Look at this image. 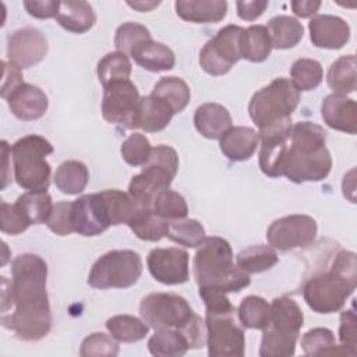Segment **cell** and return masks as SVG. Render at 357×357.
I'll use <instances>...</instances> for the list:
<instances>
[{
    "label": "cell",
    "instance_id": "cell-1",
    "mask_svg": "<svg viewBox=\"0 0 357 357\" xmlns=\"http://www.w3.org/2000/svg\"><path fill=\"white\" fill-rule=\"evenodd\" d=\"M332 169V158L326 148V131L311 121L291 126L282 176L293 183L321 181Z\"/></svg>",
    "mask_w": 357,
    "mask_h": 357
},
{
    "label": "cell",
    "instance_id": "cell-2",
    "mask_svg": "<svg viewBox=\"0 0 357 357\" xmlns=\"http://www.w3.org/2000/svg\"><path fill=\"white\" fill-rule=\"evenodd\" d=\"M357 284V261L353 251L335 254L328 271L312 275L303 286V297L318 314L339 311Z\"/></svg>",
    "mask_w": 357,
    "mask_h": 357
},
{
    "label": "cell",
    "instance_id": "cell-3",
    "mask_svg": "<svg viewBox=\"0 0 357 357\" xmlns=\"http://www.w3.org/2000/svg\"><path fill=\"white\" fill-rule=\"evenodd\" d=\"M139 314L155 331H178L185 337L190 349H199L206 343L205 321L192 311L184 297L176 293H151L145 296L139 303Z\"/></svg>",
    "mask_w": 357,
    "mask_h": 357
},
{
    "label": "cell",
    "instance_id": "cell-4",
    "mask_svg": "<svg viewBox=\"0 0 357 357\" xmlns=\"http://www.w3.org/2000/svg\"><path fill=\"white\" fill-rule=\"evenodd\" d=\"M194 278L198 287L225 293L240 291L251 282L250 275L234 265L233 251L222 237H205L194 255Z\"/></svg>",
    "mask_w": 357,
    "mask_h": 357
},
{
    "label": "cell",
    "instance_id": "cell-5",
    "mask_svg": "<svg viewBox=\"0 0 357 357\" xmlns=\"http://www.w3.org/2000/svg\"><path fill=\"white\" fill-rule=\"evenodd\" d=\"M11 275L10 293L14 310L50 308L46 291L47 265L39 255L20 254L15 257Z\"/></svg>",
    "mask_w": 357,
    "mask_h": 357
},
{
    "label": "cell",
    "instance_id": "cell-6",
    "mask_svg": "<svg viewBox=\"0 0 357 357\" xmlns=\"http://www.w3.org/2000/svg\"><path fill=\"white\" fill-rule=\"evenodd\" d=\"M53 152V145L36 134L17 139L11 146L14 177L24 190H47L52 167L46 156Z\"/></svg>",
    "mask_w": 357,
    "mask_h": 357
},
{
    "label": "cell",
    "instance_id": "cell-7",
    "mask_svg": "<svg viewBox=\"0 0 357 357\" xmlns=\"http://www.w3.org/2000/svg\"><path fill=\"white\" fill-rule=\"evenodd\" d=\"M300 102V92L289 78H275L269 85L257 91L248 105L254 124L261 130L276 121L291 117Z\"/></svg>",
    "mask_w": 357,
    "mask_h": 357
},
{
    "label": "cell",
    "instance_id": "cell-8",
    "mask_svg": "<svg viewBox=\"0 0 357 357\" xmlns=\"http://www.w3.org/2000/svg\"><path fill=\"white\" fill-rule=\"evenodd\" d=\"M142 273V259L131 250H113L99 257L88 275V284L95 289H127Z\"/></svg>",
    "mask_w": 357,
    "mask_h": 357
},
{
    "label": "cell",
    "instance_id": "cell-9",
    "mask_svg": "<svg viewBox=\"0 0 357 357\" xmlns=\"http://www.w3.org/2000/svg\"><path fill=\"white\" fill-rule=\"evenodd\" d=\"M244 28L238 25H226L209 39L199 52V64L209 75H223L243 59L241 39Z\"/></svg>",
    "mask_w": 357,
    "mask_h": 357
},
{
    "label": "cell",
    "instance_id": "cell-10",
    "mask_svg": "<svg viewBox=\"0 0 357 357\" xmlns=\"http://www.w3.org/2000/svg\"><path fill=\"white\" fill-rule=\"evenodd\" d=\"M206 346L211 357H241L245 350L243 326L236 312L206 314Z\"/></svg>",
    "mask_w": 357,
    "mask_h": 357
},
{
    "label": "cell",
    "instance_id": "cell-11",
    "mask_svg": "<svg viewBox=\"0 0 357 357\" xmlns=\"http://www.w3.org/2000/svg\"><path fill=\"white\" fill-rule=\"evenodd\" d=\"M139 102V92L130 79L112 82L103 88L102 116L110 124L137 128Z\"/></svg>",
    "mask_w": 357,
    "mask_h": 357
},
{
    "label": "cell",
    "instance_id": "cell-12",
    "mask_svg": "<svg viewBox=\"0 0 357 357\" xmlns=\"http://www.w3.org/2000/svg\"><path fill=\"white\" fill-rule=\"evenodd\" d=\"M318 225L308 215H289L276 219L266 230V240L272 248L289 251L303 248L314 243Z\"/></svg>",
    "mask_w": 357,
    "mask_h": 357
},
{
    "label": "cell",
    "instance_id": "cell-13",
    "mask_svg": "<svg viewBox=\"0 0 357 357\" xmlns=\"http://www.w3.org/2000/svg\"><path fill=\"white\" fill-rule=\"evenodd\" d=\"M291 117L259 130V167L269 177H280L287 149Z\"/></svg>",
    "mask_w": 357,
    "mask_h": 357
},
{
    "label": "cell",
    "instance_id": "cell-14",
    "mask_svg": "<svg viewBox=\"0 0 357 357\" xmlns=\"http://www.w3.org/2000/svg\"><path fill=\"white\" fill-rule=\"evenodd\" d=\"M146 265L152 278L163 284H181L188 280V254L181 248H153L148 254Z\"/></svg>",
    "mask_w": 357,
    "mask_h": 357
},
{
    "label": "cell",
    "instance_id": "cell-15",
    "mask_svg": "<svg viewBox=\"0 0 357 357\" xmlns=\"http://www.w3.org/2000/svg\"><path fill=\"white\" fill-rule=\"evenodd\" d=\"M47 39L36 28L26 26L17 29L8 36L7 57L18 68H28L45 59Z\"/></svg>",
    "mask_w": 357,
    "mask_h": 357
},
{
    "label": "cell",
    "instance_id": "cell-16",
    "mask_svg": "<svg viewBox=\"0 0 357 357\" xmlns=\"http://www.w3.org/2000/svg\"><path fill=\"white\" fill-rule=\"evenodd\" d=\"M71 225L74 231L86 237L99 236L112 226L98 192L82 195L71 202Z\"/></svg>",
    "mask_w": 357,
    "mask_h": 357
},
{
    "label": "cell",
    "instance_id": "cell-17",
    "mask_svg": "<svg viewBox=\"0 0 357 357\" xmlns=\"http://www.w3.org/2000/svg\"><path fill=\"white\" fill-rule=\"evenodd\" d=\"M308 29L312 45L322 49H340L350 39L349 24L337 15H315L308 22Z\"/></svg>",
    "mask_w": 357,
    "mask_h": 357
},
{
    "label": "cell",
    "instance_id": "cell-18",
    "mask_svg": "<svg viewBox=\"0 0 357 357\" xmlns=\"http://www.w3.org/2000/svg\"><path fill=\"white\" fill-rule=\"evenodd\" d=\"M10 112L20 120L32 121L40 119L49 106L46 93L36 85L22 82L7 98Z\"/></svg>",
    "mask_w": 357,
    "mask_h": 357
},
{
    "label": "cell",
    "instance_id": "cell-19",
    "mask_svg": "<svg viewBox=\"0 0 357 357\" xmlns=\"http://www.w3.org/2000/svg\"><path fill=\"white\" fill-rule=\"evenodd\" d=\"M321 116L326 126L347 134L357 131V105L343 93L328 95L321 105Z\"/></svg>",
    "mask_w": 357,
    "mask_h": 357
},
{
    "label": "cell",
    "instance_id": "cell-20",
    "mask_svg": "<svg viewBox=\"0 0 357 357\" xmlns=\"http://www.w3.org/2000/svg\"><path fill=\"white\" fill-rule=\"evenodd\" d=\"M178 172V155L167 145H156L152 148L148 160L142 165L141 174L158 185L160 190L170 187Z\"/></svg>",
    "mask_w": 357,
    "mask_h": 357
},
{
    "label": "cell",
    "instance_id": "cell-21",
    "mask_svg": "<svg viewBox=\"0 0 357 357\" xmlns=\"http://www.w3.org/2000/svg\"><path fill=\"white\" fill-rule=\"evenodd\" d=\"M304 325V315L300 305L290 297H276L271 303V318L265 329L287 337H298Z\"/></svg>",
    "mask_w": 357,
    "mask_h": 357
},
{
    "label": "cell",
    "instance_id": "cell-22",
    "mask_svg": "<svg viewBox=\"0 0 357 357\" xmlns=\"http://www.w3.org/2000/svg\"><path fill=\"white\" fill-rule=\"evenodd\" d=\"M259 144V134L245 126L230 127L220 138L219 146L223 155L233 162L248 160Z\"/></svg>",
    "mask_w": 357,
    "mask_h": 357
},
{
    "label": "cell",
    "instance_id": "cell-23",
    "mask_svg": "<svg viewBox=\"0 0 357 357\" xmlns=\"http://www.w3.org/2000/svg\"><path fill=\"white\" fill-rule=\"evenodd\" d=\"M231 123L229 110L213 102L198 106L194 114L197 131L208 139H219L231 127Z\"/></svg>",
    "mask_w": 357,
    "mask_h": 357
},
{
    "label": "cell",
    "instance_id": "cell-24",
    "mask_svg": "<svg viewBox=\"0 0 357 357\" xmlns=\"http://www.w3.org/2000/svg\"><path fill=\"white\" fill-rule=\"evenodd\" d=\"M174 8L181 20L194 24L219 22L227 14L225 0H178Z\"/></svg>",
    "mask_w": 357,
    "mask_h": 357
},
{
    "label": "cell",
    "instance_id": "cell-25",
    "mask_svg": "<svg viewBox=\"0 0 357 357\" xmlns=\"http://www.w3.org/2000/svg\"><path fill=\"white\" fill-rule=\"evenodd\" d=\"M56 21L68 32L84 33L95 25L96 15L89 3L66 0L60 1Z\"/></svg>",
    "mask_w": 357,
    "mask_h": 357
},
{
    "label": "cell",
    "instance_id": "cell-26",
    "mask_svg": "<svg viewBox=\"0 0 357 357\" xmlns=\"http://www.w3.org/2000/svg\"><path fill=\"white\" fill-rule=\"evenodd\" d=\"M130 56L134 61L148 71H167L176 64V56L170 47L160 42L146 40L135 47Z\"/></svg>",
    "mask_w": 357,
    "mask_h": 357
},
{
    "label": "cell",
    "instance_id": "cell-27",
    "mask_svg": "<svg viewBox=\"0 0 357 357\" xmlns=\"http://www.w3.org/2000/svg\"><path fill=\"white\" fill-rule=\"evenodd\" d=\"M173 116V110L163 100L153 95L142 96L139 102L137 128H141L145 132L162 131L167 127Z\"/></svg>",
    "mask_w": 357,
    "mask_h": 357
},
{
    "label": "cell",
    "instance_id": "cell-28",
    "mask_svg": "<svg viewBox=\"0 0 357 357\" xmlns=\"http://www.w3.org/2000/svg\"><path fill=\"white\" fill-rule=\"evenodd\" d=\"M103 204L109 223L113 226L127 225L134 219L137 212L142 208L135 204V201L120 190H105L98 192Z\"/></svg>",
    "mask_w": 357,
    "mask_h": 357
},
{
    "label": "cell",
    "instance_id": "cell-29",
    "mask_svg": "<svg viewBox=\"0 0 357 357\" xmlns=\"http://www.w3.org/2000/svg\"><path fill=\"white\" fill-rule=\"evenodd\" d=\"M272 49L294 47L304 36L303 24L290 15H276L266 25Z\"/></svg>",
    "mask_w": 357,
    "mask_h": 357
},
{
    "label": "cell",
    "instance_id": "cell-30",
    "mask_svg": "<svg viewBox=\"0 0 357 357\" xmlns=\"http://www.w3.org/2000/svg\"><path fill=\"white\" fill-rule=\"evenodd\" d=\"M53 180L61 192L77 195L85 190L89 180V172L79 160H66L56 169Z\"/></svg>",
    "mask_w": 357,
    "mask_h": 357
},
{
    "label": "cell",
    "instance_id": "cell-31",
    "mask_svg": "<svg viewBox=\"0 0 357 357\" xmlns=\"http://www.w3.org/2000/svg\"><path fill=\"white\" fill-rule=\"evenodd\" d=\"M151 95L167 103L174 114L183 112L187 107L191 98V92L187 82L178 77L160 78L155 84Z\"/></svg>",
    "mask_w": 357,
    "mask_h": 357
},
{
    "label": "cell",
    "instance_id": "cell-32",
    "mask_svg": "<svg viewBox=\"0 0 357 357\" xmlns=\"http://www.w3.org/2000/svg\"><path fill=\"white\" fill-rule=\"evenodd\" d=\"M15 205L31 225L46 223L53 209L52 197L46 190H28L17 198Z\"/></svg>",
    "mask_w": 357,
    "mask_h": 357
},
{
    "label": "cell",
    "instance_id": "cell-33",
    "mask_svg": "<svg viewBox=\"0 0 357 357\" xmlns=\"http://www.w3.org/2000/svg\"><path fill=\"white\" fill-rule=\"evenodd\" d=\"M272 52V43L266 26L251 25L244 29L241 39V56L243 59L261 63L265 61Z\"/></svg>",
    "mask_w": 357,
    "mask_h": 357
},
{
    "label": "cell",
    "instance_id": "cell-34",
    "mask_svg": "<svg viewBox=\"0 0 357 357\" xmlns=\"http://www.w3.org/2000/svg\"><path fill=\"white\" fill-rule=\"evenodd\" d=\"M326 81L335 93H351L356 89V57L354 54L342 56L335 60L328 71Z\"/></svg>",
    "mask_w": 357,
    "mask_h": 357
},
{
    "label": "cell",
    "instance_id": "cell-35",
    "mask_svg": "<svg viewBox=\"0 0 357 357\" xmlns=\"http://www.w3.org/2000/svg\"><path fill=\"white\" fill-rule=\"evenodd\" d=\"M148 350L156 357H180L190 347L185 337L176 329H159L148 340Z\"/></svg>",
    "mask_w": 357,
    "mask_h": 357
},
{
    "label": "cell",
    "instance_id": "cell-36",
    "mask_svg": "<svg viewBox=\"0 0 357 357\" xmlns=\"http://www.w3.org/2000/svg\"><path fill=\"white\" fill-rule=\"evenodd\" d=\"M279 258L271 245H251L241 250L236 257V264L245 273H259L271 269L278 264Z\"/></svg>",
    "mask_w": 357,
    "mask_h": 357
},
{
    "label": "cell",
    "instance_id": "cell-37",
    "mask_svg": "<svg viewBox=\"0 0 357 357\" xmlns=\"http://www.w3.org/2000/svg\"><path fill=\"white\" fill-rule=\"evenodd\" d=\"M238 321L243 328L264 331L271 318V304L262 297L247 296L237 308Z\"/></svg>",
    "mask_w": 357,
    "mask_h": 357
},
{
    "label": "cell",
    "instance_id": "cell-38",
    "mask_svg": "<svg viewBox=\"0 0 357 357\" xmlns=\"http://www.w3.org/2000/svg\"><path fill=\"white\" fill-rule=\"evenodd\" d=\"M106 329L117 342L132 343L148 335L149 325L132 315H114L106 321Z\"/></svg>",
    "mask_w": 357,
    "mask_h": 357
},
{
    "label": "cell",
    "instance_id": "cell-39",
    "mask_svg": "<svg viewBox=\"0 0 357 357\" xmlns=\"http://www.w3.org/2000/svg\"><path fill=\"white\" fill-rule=\"evenodd\" d=\"M165 236L180 245L195 248L205 240V229L197 219L167 220Z\"/></svg>",
    "mask_w": 357,
    "mask_h": 357
},
{
    "label": "cell",
    "instance_id": "cell-40",
    "mask_svg": "<svg viewBox=\"0 0 357 357\" xmlns=\"http://www.w3.org/2000/svg\"><path fill=\"white\" fill-rule=\"evenodd\" d=\"M96 74L103 88L112 82L128 79L131 74V63L128 56L119 50L107 53L99 60Z\"/></svg>",
    "mask_w": 357,
    "mask_h": 357
},
{
    "label": "cell",
    "instance_id": "cell-41",
    "mask_svg": "<svg viewBox=\"0 0 357 357\" xmlns=\"http://www.w3.org/2000/svg\"><path fill=\"white\" fill-rule=\"evenodd\" d=\"M167 220L159 218L152 208H141L128 227L134 234L145 241H159L165 236Z\"/></svg>",
    "mask_w": 357,
    "mask_h": 357
},
{
    "label": "cell",
    "instance_id": "cell-42",
    "mask_svg": "<svg viewBox=\"0 0 357 357\" xmlns=\"http://www.w3.org/2000/svg\"><path fill=\"white\" fill-rule=\"evenodd\" d=\"M291 82L297 91L315 89L324 78V70L319 61L314 59H298L290 68Z\"/></svg>",
    "mask_w": 357,
    "mask_h": 357
},
{
    "label": "cell",
    "instance_id": "cell-43",
    "mask_svg": "<svg viewBox=\"0 0 357 357\" xmlns=\"http://www.w3.org/2000/svg\"><path fill=\"white\" fill-rule=\"evenodd\" d=\"M152 211L165 220H177L184 219L188 215V206L184 197L170 188L160 191L153 202Z\"/></svg>",
    "mask_w": 357,
    "mask_h": 357
},
{
    "label": "cell",
    "instance_id": "cell-44",
    "mask_svg": "<svg viewBox=\"0 0 357 357\" xmlns=\"http://www.w3.org/2000/svg\"><path fill=\"white\" fill-rule=\"evenodd\" d=\"M301 349L305 354H343L333 332L328 328H314L305 332L301 337Z\"/></svg>",
    "mask_w": 357,
    "mask_h": 357
},
{
    "label": "cell",
    "instance_id": "cell-45",
    "mask_svg": "<svg viewBox=\"0 0 357 357\" xmlns=\"http://www.w3.org/2000/svg\"><path fill=\"white\" fill-rule=\"evenodd\" d=\"M151 39L152 36L146 26L138 22H124L116 31L114 45L119 52L130 54L141 43Z\"/></svg>",
    "mask_w": 357,
    "mask_h": 357
},
{
    "label": "cell",
    "instance_id": "cell-46",
    "mask_svg": "<svg viewBox=\"0 0 357 357\" xmlns=\"http://www.w3.org/2000/svg\"><path fill=\"white\" fill-rule=\"evenodd\" d=\"M296 342L297 339L294 337L282 336L269 329H264L261 346H259V356L261 357L293 356L296 351Z\"/></svg>",
    "mask_w": 357,
    "mask_h": 357
},
{
    "label": "cell",
    "instance_id": "cell-47",
    "mask_svg": "<svg viewBox=\"0 0 357 357\" xmlns=\"http://www.w3.org/2000/svg\"><path fill=\"white\" fill-rule=\"evenodd\" d=\"M151 151L149 139L139 132H134L127 137L120 148L124 162L130 166H142L148 160Z\"/></svg>",
    "mask_w": 357,
    "mask_h": 357
},
{
    "label": "cell",
    "instance_id": "cell-48",
    "mask_svg": "<svg viewBox=\"0 0 357 357\" xmlns=\"http://www.w3.org/2000/svg\"><path fill=\"white\" fill-rule=\"evenodd\" d=\"M119 344L113 336L96 332L85 337L81 343L79 356H117Z\"/></svg>",
    "mask_w": 357,
    "mask_h": 357
},
{
    "label": "cell",
    "instance_id": "cell-49",
    "mask_svg": "<svg viewBox=\"0 0 357 357\" xmlns=\"http://www.w3.org/2000/svg\"><path fill=\"white\" fill-rule=\"evenodd\" d=\"M31 223L26 220L24 213L15 204L1 202L0 206V229L6 234H20L25 231Z\"/></svg>",
    "mask_w": 357,
    "mask_h": 357
},
{
    "label": "cell",
    "instance_id": "cell-50",
    "mask_svg": "<svg viewBox=\"0 0 357 357\" xmlns=\"http://www.w3.org/2000/svg\"><path fill=\"white\" fill-rule=\"evenodd\" d=\"M357 319L354 310H346L340 314L339 325V339L340 349L346 356H356V333H357Z\"/></svg>",
    "mask_w": 357,
    "mask_h": 357
},
{
    "label": "cell",
    "instance_id": "cell-51",
    "mask_svg": "<svg viewBox=\"0 0 357 357\" xmlns=\"http://www.w3.org/2000/svg\"><path fill=\"white\" fill-rule=\"evenodd\" d=\"M47 227L59 236H68L74 231L71 225V202L63 201L53 205L52 213L46 222Z\"/></svg>",
    "mask_w": 357,
    "mask_h": 357
},
{
    "label": "cell",
    "instance_id": "cell-52",
    "mask_svg": "<svg viewBox=\"0 0 357 357\" xmlns=\"http://www.w3.org/2000/svg\"><path fill=\"white\" fill-rule=\"evenodd\" d=\"M199 297L202 298L206 314H227L236 312V308L231 305L225 291L216 289L199 287Z\"/></svg>",
    "mask_w": 357,
    "mask_h": 357
},
{
    "label": "cell",
    "instance_id": "cell-53",
    "mask_svg": "<svg viewBox=\"0 0 357 357\" xmlns=\"http://www.w3.org/2000/svg\"><path fill=\"white\" fill-rule=\"evenodd\" d=\"M3 79H1V98L6 99L17 86L24 82V77L21 74V68L14 66L13 63L3 61Z\"/></svg>",
    "mask_w": 357,
    "mask_h": 357
},
{
    "label": "cell",
    "instance_id": "cell-54",
    "mask_svg": "<svg viewBox=\"0 0 357 357\" xmlns=\"http://www.w3.org/2000/svg\"><path fill=\"white\" fill-rule=\"evenodd\" d=\"M24 7L28 11V14L35 17V18H39V20L52 18V17L56 18V15L59 13L60 1H53V0L36 1V0H31V1H24Z\"/></svg>",
    "mask_w": 357,
    "mask_h": 357
},
{
    "label": "cell",
    "instance_id": "cell-55",
    "mask_svg": "<svg viewBox=\"0 0 357 357\" xmlns=\"http://www.w3.org/2000/svg\"><path fill=\"white\" fill-rule=\"evenodd\" d=\"M237 7V15L241 20L245 21H254L257 18H259L265 8L268 7V1L266 0H245V1H237L236 3Z\"/></svg>",
    "mask_w": 357,
    "mask_h": 357
},
{
    "label": "cell",
    "instance_id": "cell-56",
    "mask_svg": "<svg viewBox=\"0 0 357 357\" xmlns=\"http://www.w3.org/2000/svg\"><path fill=\"white\" fill-rule=\"evenodd\" d=\"M290 6H291L293 13L297 17L308 18L319 10L321 1H318V0H298V1H291Z\"/></svg>",
    "mask_w": 357,
    "mask_h": 357
},
{
    "label": "cell",
    "instance_id": "cell-57",
    "mask_svg": "<svg viewBox=\"0 0 357 357\" xmlns=\"http://www.w3.org/2000/svg\"><path fill=\"white\" fill-rule=\"evenodd\" d=\"M127 4L130 7H132L134 10H138V11H151L152 8L158 7L160 4V1H142V0H138V1H127Z\"/></svg>",
    "mask_w": 357,
    "mask_h": 357
}]
</instances>
